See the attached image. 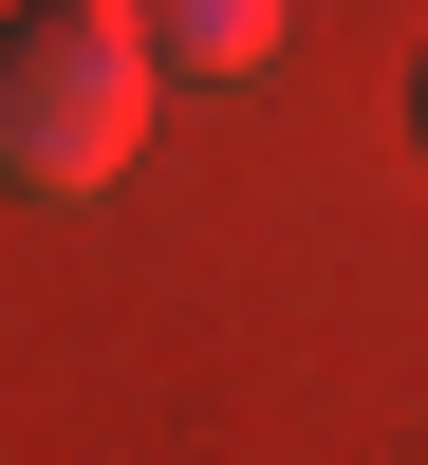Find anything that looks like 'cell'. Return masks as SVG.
<instances>
[{"mask_svg":"<svg viewBox=\"0 0 428 465\" xmlns=\"http://www.w3.org/2000/svg\"><path fill=\"white\" fill-rule=\"evenodd\" d=\"M410 131H428V74H410Z\"/></svg>","mask_w":428,"mask_h":465,"instance_id":"obj_3","label":"cell"},{"mask_svg":"<svg viewBox=\"0 0 428 465\" xmlns=\"http://www.w3.org/2000/svg\"><path fill=\"white\" fill-rule=\"evenodd\" d=\"M149 94H168L149 0H37V19H0V186L94 205V186L149 149Z\"/></svg>","mask_w":428,"mask_h":465,"instance_id":"obj_1","label":"cell"},{"mask_svg":"<svg viewBox=\"0 0 428 465\" xmlns=\"http://www.w3.org/2000/svg\"><path fill=\"white\" fill-rule=\"evenodd\" d=\"M149 37H168V74H261L280 56V0H149Z\"/></svg>","mask_w":428,"mask_h":465,"instance_id":"obj_2","label":"cell"}]
</instances>
